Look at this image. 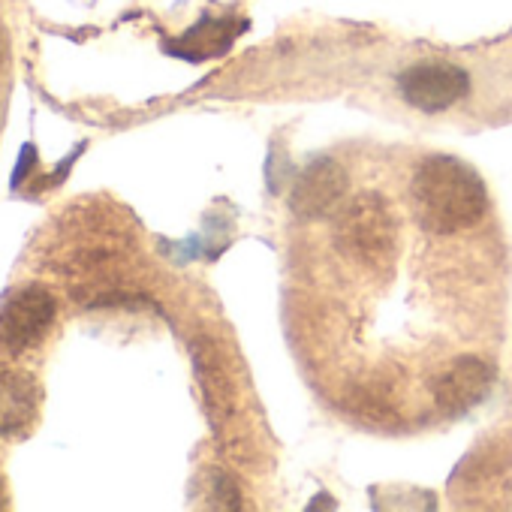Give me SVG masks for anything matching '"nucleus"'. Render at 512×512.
Here are the masks:
<instances>
[{
  "instance_id": "nucleus-1",
  "label": "nucleus",
  "mask_w": 512,
  "mask_h": 512,
  "mask_svg": "<svg viewBox=\"0 0 512 512\" xmlns=\"http://www.w3.org/2000/svg\"><path fill=\"white\" fill-rule=\"evenodd\" d=\"M419 220L437 235L461 232L479 223L488 211V190L482 178L458 157H428L410 184Z\"/></svg>"
},
{
  "instance_id": "nucleus-2",
  "label": "nucleus",
  "mask_w": 512,
  "mask_h": 512,
  "mask_svg": "<svg viewBox=\"0 0 512 512\" xmlns=\"http://www.w3.org/2000/svg\"><path fill=\"white\" fill-rule=\"evenodd\" d=\"M401 226L392 202L380 193H359L338 217L335 244L344 256L374 275H386L398 256Z\"/></svg>"
},
{
  "instance_id": "nucleus-3",
  "label": "nucleus",
  "mask_w": 512,
  "mask_h": 512,
  "mask_svg": "<svg viewBox=\"0 0 512 512\" xmlns=\"http://www.w3.org/2000/svg\"><path fill=\"white\" fill-rule=\"evenodd\" d=\"M398 91L413 109L425 115H437L467 97L470 76L455 64L428 61V64H416L404 70L398 76Z\"/></svg>"
},
{
  "instance_id": "nucleus-4",
  "label": "nucleus",
  "mask_w": 512,
  "mask_h": 512,
  "mask_svg": "<svg viewBox=\"0 0 512 512\" xmlns=\"http://www.w3.org/2000/svg\"><path fill=\"white\" fill-rule=\"evenodd\" d=\"M55 323V299L43 287H25L0 311V344L10 353H25L46 338Z\"/></svg>"
},
{
  "instance_id": "nucleus-5",
  "label": "nucleus",
  "mask_w": 512,
  "mask_h": 512,
  "mask_svg": "<svg viewBox=\"0 0 512 512\" xmlns=\"http://www.w3.org/2000/svg\"><path fill=\"white\" fill-rule=\"evenodd\" d=\"M344 193H347L344 166L323 157V160H314L311 166H305L302 175L296 178V184L290 190V208H293V214H299L305 220H320L341 208Z\"/></svg>"
},
{
  "instance_id": "nucleus-6",
  "label": "nucleus",
  "mask_w": 512,
  "mask_h": 512,
  "mask_svg": "<svg viewBox=\"0 0 512 512\" xmlns=\"http://www.w3.org/2000/svg\"><path fill=\"white\" fill-rule=\"evenodd\" d=\"M494 383V371L488 362L476 359V356H464L458 362H452L449 371H443L434 383V401L443 413L458 416L473 410Z\"/></svg>"
},
{
  "instance_id": "nucleus-7",
  "label": "nucleus",
  "mask_w": 512,
  "mask_h": 512,
  "mask_svg": "<svg viewBox=\"0 0 512 512\" xmlns=\"http://www.w3.org/2000/svg\"><path fill=\"white\" fill-rule=\"evenodd\" d=\"M40 404V389L31 374L19 371H0V437L22 434Z\"/></svg>"
},
{
  "instance_id": "nucleus-8",
  "label": "nucleus",
  "mask_w": 512,
  "mask_h": 512,
  "mask_svg": "<svg viewBox=\"0 0 512 512\" xmlns=\"http://www.w3.org/2000/svg\"><path fill=\"white\" fill-rule=\"evenodd\" d=\"M232 31H226V22H202L199 28H193L181 43L184 46H205V55H217L232 43Z\"/></svg>"
},
{
  "instance_id": "nucleus-9",
  "label": "nucleus",
  "mask_w": 512,
  "mask_h": 512,
  "mask_svg": "<svg viewBox=\"0 0 512 512\" xmlns=\"http://www.w3.org/2000/svg\"><path fill=\"white\" fill-rule=\"evenodd\" d=\"M214 494H217V506H223V509H238V506H241L238 488L229 482L226 473H217V476H214Z\"/></svg>"
},
{
  "instance_id": "nucleus-10",
  "label": "nucleus",
  "mask_w": 512,
  "mask_h": 512,
  "mask_svg": "<svg viewBox=\"0 0 512 512\" xmlns=\"http://www.w3.org/2000/svg\"><path fill=\"white\" fill-rule=\"evenodd\" d=\"M31 157H34V148H31V145H25V154H22V169L13 175V184H22V181H25V175H28V169H31V163H34Z\"/></svg>"
},
{
  "instance_id": "nucleus-11",
  "label": "nucleus",
  "mask_w": 512,
  "mask_h": 512,
  "mask_svg": "<svg viewBox=\"0 0 512 512\" xmlns=\"http://www.w3.org/2000/svg\"><path fill=\"white\" fill-rule=\"evenodd\" d=\"M7 58H10V46H7V34L0 31V70L7 67Z\"/></svg>"
},
{
  "instance_id": "nucleus-12",
  "label": "nucleus",
  "mask_w": 512,
  "mask_h": 512,
  "mask_svg": "<svg viewBox=\"0 0 512 512\" xmlns=\"http://www.w3.org/2000/svg\"><path fill=\"white\" fill-rule=\"evenodd\" d=\"M0 506H4V491H0Z\"/></svg>"
}]
</instances>
